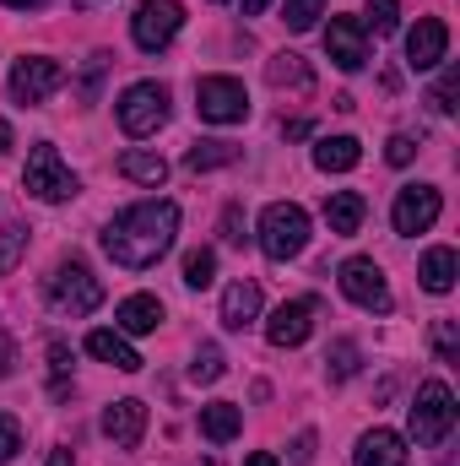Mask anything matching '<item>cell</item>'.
I'll return each mask as SVG.
<instances>
[{"label": "cell", "instance_id": "1", "mask_svg": "<svg viewBox=\"0 0 460 466\" xmlns=\"http://www.w3.org/2000/svg\"><path fill=\"white\" fill-rule=\"evenodd\" d=\"M179 238V207L174 201H135L104 228V255L125 271L157 266Z\"/></svg>", "mask_w": 460, "mask_h": 466}, {"label": "cell", "instance_id": "2", "mask_svg": "<svg viewBox=\"0 0 460 466\" xmlns=\"http://www.w3.org/2000/svg\"><path fill=\"white\" fill-rule=\"evenodd\" d=\"M44 299H49V309L55 315H65V320H82V315H93L98 304H104V282L93 277V266L87 260H60L55 266V277L44 282Z\"/></svg>", "mask_w": 460, "mask_h": 466}, {"label": "cell", "instance_id": "3", "mask_svg": "<svg viewBox=\"0 0 460 466\" xmlns=\"http://www.w3.org/2000/svg\"><path fill=\"white\" fill-rule=\"evenodd\" d=\"M22 185H27V196L44 201V207H60V201H71V196L82 190L76 174L65 168V157H60L55 141H38V147L27 152V163H22Z\"/></svg>", "mask_w": 460, "mask_h": 466}, {"label": "cell", "instance_id": "4", "mask_svg": "<svg viewBox=\"0 0 460 466\" xmlns=\"http://www.w3.org/2000/svg\"><path fill=\"white\" fill-rule=\"evenodd\" d=\"M260 249H265V260H293V255H304V244H309V212L298 207V201H271L265 212H260Z\"/></svg>", "mask_w": 460, "mask_h": 466}, {"label": "cell", "instance_id": "5", "mask_svg": "<svg viewBox=\"0 0 460 466\" xmlns=\"http://www.w3.org/2000/svg\"><path fill=\"white\" fill-rule=\"evenodd\" d=\"M412 440L417 445H445L450 440V429H455V396H450V385L445 380H428V385H417V401H412Z\"/></svg>", "mask_w": 460, "mask_h": 466}, {"label": "cell", "instance_id": "6", "mask_svg": "<svg viewBox=\"0 0 460 466\" xmlns=\"http://www.w3.org/2000/svg\"><path fill=\"white\" fill-rule=\"evenodd\" d=\"M168 87L163 82H130L125 93H119V125H125V136H157L163 125H168Z\"/></svg>", "mask_w": 460, "mask_h": 466}, {"label": "cell", "instance_id": "7", "mask_svg": "<svg viewBox=\"0 0 460 466\" xmlns=\"http://www.w3.org/2000/svg\"><path fill=\"white\" fill-rule=\"evenodd\" d=\"M195 115L206 125H244L249 119V93L238 76H201L195 82Z\"/></svg>", "mask_w": 460, "mask_h": 466}, {"label": "cell", "instance_id": "8", "mask_svg": "<svg viewBox=\"0 0 460 466\" xmlns=\"http://www.w3.org/2000/svg\"><path fill=\"white\" fill-rule=\"evenodd\" d=\"M342 293L357 304V309H368V315H390V309H395L390 282H385V271H379L374 255H352V260H342Z\"/></svg>", "mask_w": 460, "mask_h": 466}, {"label": "cell", "instance_id": "9", "mask_svg": "<svg viewBox=\"0 0 460 466\" xmlns=\"http://www.w3.org/2000/svg\"><path fill=\"white\" fill-rule=\"evenodd\" d=\"M60 87H65V66L49 60V55H27V60L11 66V98L27 104V109H38V104L55 98Z\"/></svg>", "mask_w": 460, "mask_h": 466}, {"label": "cell", "instance_id": "10", "mask_svg": "<svg viewBox=\"0 0 460 466\" xmlns=\"http://www.w3.org/2000/svg\"><path fill=\"white\" fill-rule=\"evenodd\" d=\"M179 27H185V5H179V0H141V11L130 16V33H135V44H141L146 55L168 49Z\"/></svg>", "mask_w": 460, "mask_h": 466}, {"label": "cell", "instance_id": "11", "mask_svg": "<svg viewBox=\"0 0 460 466\" xmlns=\"http://www.w3.org/2000/svg\"><path fill=\"white\" fill-rule=\"evenodd\" d=\"M439 212H445V196H439L434 185H406V190L395 196V207H390V223H395V233L417 238V233H428L439 223Z\"/></svg>", "mask_w": 460, "mask_h": 466}, {"label": "cell", "instance_id": "12", "mask_svg": "<svg viewBox=\"0 0 460 466\" xmlns=\"http://www.w3.org/2000/svg\"><path fill=\"white\" fill-rule=\"evenodd\" d=\"M315 299H287V304H276L271 309V320H265V342L271 348H304L309 342V331H315Z\"/></svg>", "mask_w": 460, "mask_h": 466}, {"label": "cell", "instance_id": "13", "mask_svg": "<svg viewBox=\"0 0 460 466\" xmlns=\"http://www.w3.org/2000/svg\"><path fill=\"white\" fill-rule=\"evenodd\" d=\"M325 55H331L342 71H363V66H368V33H363L357 16H331V27H325Z\"/></svg>", "mask_w": 460, "mask_h": 466}, {"label": "cell", "instance_id": "14", "mask_svg": "<svg viewBox=\"0 0 460 466\" xmlns=\"http://www.w3.org/2000/svg\"><path fill=\"white\" fill-rule=\"evenodd\" d=\"M450 55V27L439 16H417V27L406 33V66L412 71H434Z\"/></svg>", "mask_w": 460, "mask_h": 466}, {"label": "cell", "instance_id": "15", "mask_svg": "<svg viewBox=\"0 0 460 466\" xmlns=\"http://www.w3.org/2000/svg\"><path fill=\"white\" fill-rule=\"evenodd\" d=\"M104 434L115 440L119 451H135V445H141V434H146V401H135V396L115 401V407L104 412Z\"/></svg>", "mask_w": 460, "mask_h": 466}, {"label": "cell", "instance_id": "16", "mask_svg": "<svg viewBox=\"0 0 460 466\" xmlns=\"http://www.w3.org/2000/svg\"><path fill=\"white\" fill-rule=\"evenodd\" d=\"M157 326H163V299H157V293H130L115 309L119 337H146V331H157Z\"/></svg>", "mask_w": 460, "mask_h": 466}, {"label": "cell", "instance_id": "17", "mask_svg": "<svg viewBox=\"0 0 460 466\" xmlns=\"http://www.w3.org/2000/svg\"><path fill=\"white\" fill-rule=\"evenodd\" d=\"M265 82H271L276 93H298V98H309V93H315V71H309V60H304V55H293V49H282V55H271V60H265Z\"/></svg>", "mask_w": 460, "mask_h": 466}, {"label": "cell", "instance_id": "18", "mask_svg": "<svg viewBox=\"0 0 460 466\" xmlns=\"http://www.w3.org/2000/svg\"><path fill=\"white\" fill-rule=\"evenodd\" d=\"M352 466H406V440L395 429H368L352 451Z\"/></svg>", "mask_w": 460, "mask_h": 466}, {"label": "cell", "instance_id": "19", "mask_svg": "<svg viewBox=\"0 0 460 466\" xmlns=\"http://www.w3.org/2000/svg\"><path fill=\"white\" fill-rule=\"evenodd\" d=\"M363 163V141L357 136H320L315 141V168L320 174H352Z\"/></svg>", "mask_w": 460, "mask_h": 466}, {"label": "cell", "instance_id": "20", "mask_svg": "<svg viewBox=\"0 0 460 466\" xmlns=\"http://www.w3.org/2000/svg\"><path fill=\"white\" fill-rule=\"evenodd\" d=\"M260 320V282H233L228 293H223V326L228 331H249Z\"/></svg>", "mask_w": 460, "mask_h": 466}, {"label": "cell", "instance_id": "21", "mask_svg": "<svg viewBox=\"0 0 460 466\" xmlns=\"http://www.w3.org/2000/svg\"><path fill=\"white\" fill-rule=\"evenodd\" d=\"M363 218H368V201L357 190H331L325 196V223H331L336 238H352V233L363 228Z\"/></svg>", "mask_w": 460, "mask_h": 466}, {"label": "cell", "instance_id": "22", "mask_svg": "<svg viewBox=\"0 0 460 466\" xmlns=\"http://www.w3.org/2000/svg\"><path fill=\"white\" fill-rule=\"evenodd\" d=\"M87 352H93L98 363H115L119 374H135V369L146 363L141 352L130 348V337H119V331H93V337H87Z\"/></svg>", "mask_w": 460, "mask_h": 466}, {"label": "cell", "instance_id": "23", "mask_svg": "<svg viewBox=\"0 0 460 466\" xmlns=\"http://www.w3.org/2000/svg\"><path fill=\"white\" fill-rule=\"evenodd\" d=\"M417 277H423V288H428V293H450V288H455V277H460L455 249H450V244H434V249L423 255Z\"/></svg>", "mask_w": 460, "mask_h": 466}, {"label": "cell", "instance_id": "24", "mask_svg": "<svg viewBox=\"0 0 460 466\" xmlns=\"http://www.w3.org/2000/svg\"><path fill=\"white\" fill-rule=\"evenodd\" d=\"M238 429H244V412H238L233 401H212V407H201V434H206L212 445L238 440Z\"/></svg>", "mask_w": 460, "mask_h": 466}, {"label": "cell", "instance_id": "25", "mask_svg": "<svg viewBox=\"0 0 460 466\" xmlns=\"http://www.w3.org/2000/svg\"><path fill=\"white\" fill-rule=\"evenodd\" d=\"M238 157H244V152H238L233 141H195V147L185 152V168H190V174H212V168H228Z\"/></svg>", "mask_w": 460, "mask_h": 466}, {"label": "cell", "instance_id": "26", "mask_svg": "<svg viewBox=\"0 0 460 466\" xmlns=\"http://www.w3.org/2000/svg\"><path fill=\"white\" fill-rule=\"evenodd\" d=\"M119 174H125L130 185H146V190H157V185L168 179V163H163L157 152H125V157H119Z\"/></svg>", "mask_w": 460, "mask_h": 466}, {"label": "cell", "instance_id": "27", "mask_svg": "<svg viewBox=\"0 0 460 466\" xmlns=\"http://www.w3.org/2000/svg\"><path fill=\"white\" fill-rule=\"evenodd\" d=\"M357 369H363L357 342H346V337H342V342H331V352H325V380H331V385H346Z\"/></svg>", "mask_w": 460, "mask_h": 466}, {"label": "cell", "instance_id": "28", "mask_svg": "<svg viewBox=\"0 0 460 466\" xmlns=\"http://www.w3.org/2000/svg\"><path fill=\"white\" fill-rule=\"evenodd\" d=\"M223 369H228V358H223L217 342H201L195 358H190V380H195V385H217V380H223Z\"/></svg>", "mask_w": 460, "mask_h": 466}, {"label": "cell", "instance_id": "29", "mask_svg": "<svg viewBox=\"0 0 460 466\" xmlns=\"http://www.w3.org/2000/svg\"><path fill=\"white\" fill-rule=\"evenodd\" d=\"M395 27H401V5H395V0H368V11H363V33L390 38Z\"/></svg>", "mask_w": 460, "mask_h": 466}, {"label": "cell", "instance_id": "30", "mask_svg": "<svg viewBox=\"0 0 460 466\" xmlns=\"http://www.w3.org/2000/svg\"><path fill=\"white\" fill-rule=\"evenodd\" d=\"M212 282H217V255H212V249H190V255H185V288L201 293V288H212Z\"/></svg>", "mask_w": 460, "mask_h": 466}, {"label": "cell", "instance_id": "31", "mask_svg": "<svg viewBox=\"0 0 460 466\" xmlns=\"http://www.w3.org/2000/svg\"><path fill=\"white\" fill-rule=\"evenodd\" d=\"M320 16H325V0H282V22H287V33H309Z\"/></svg>", "mask_w": 460, "mask_h": 466}, {"label": "cell", "instance_id": "32", "mask_svg": "<svg viewBox=\"0 0 460 466\" xmlns=\"http://www.w3.org/2000/svg\"><path fill=\"white\" fill-rule=\"evenodd\" d=\"M27 223H5V228H0V271H11V266H16V260H22V249H27Z\"/></svg>", "mask_w": 460, "mask_h": 466}, {"label": "cell", "instance_id": "33", "mask_svg": "<svg viewBox=\"0 0 460 466\" xmlns=\"http://www.w3.org/2000/svg\"><path fill=\"white\" fill-rule=\"evenodd\" d=\"M455 98H460V71L450 66V71L434 82V109H439V115H455Z\"/></svg>", "mask_w": 460, "mask_h": 466}, {"label": "cell", "instance_id": "34", "mask_svg": "<svg viewBox=\"0 0 460 466\" xmlns=\"http://www.w3.org/2000/svg\"><path fill=\"white\" fill-rule=\"evenodd\" d=\"M249 223H244V207H238V201H228V207H223V218H217V233H223V244H244V238H249Z\"/></svg>", "mask_w": 460, "mask_h": 466}, {"label": "cell", "instance_id": "35", "mask_svg": "<svg viewBox=\"0 0 460 466\" xmlns=\"http://www.w3.org/2000/svg\"><path fill=\"white\" fill-rule=\"evenodd\" d=\"M412 157H417V141H412V136H390V141H385V163H390V168H406Z\"/></svg>", "mask_w": 460, "mask_h": 466}, {"label": "cell", "instance_id": "36", "mask_svg": "<svg viewBox=\"0 0 460 466\" xmlns=\"http://www.w3.org/2000/svg\"><path fill=\"white\" fill-rule=\"evenodd\" d=\"M434 348H439V358H445V363H455V358H460L455 320H439V326H434Z\"/></svg>", "mask_w": 460, "mask_h": 466}, {"label": "cell", "instance_id": "37", "mask_svg": "<svg viewBox=\"0 0 460 466\" xmlns=\"http://www.w3.org/2000/svg\"><path fill=\"white\" fill-rule=\"evenodd\" d=\"M16 451H22V429H16V418H5V412H0V466L11 461Z\"/></svg>", "mask_w": 460, "mask_h": 466}, {"label": "cell", "instance_id": "38", "mask_svg": "<svg viewBox=\"0 0 460 466\" xmlns=\"http://www.w3.org/2000/svg\"><path fill=\"white\" fill-rule=\"evenodd\" d=\"M49 369H55V396H65V374H71V352H65V342H49Z\"/></svg>", "mask_w": 460, "mask_h": 466}, {"label": "cell", "instance_id": "39", "mask_svg": "<svg viewBox=\"0 0 460 466\" xmlns=\"http://www.w3.org/2000/svg\"><path fill=\"white\" fill-rule=\"evenodd\" d=\"M293 461H298V466L315 461V434H298V440H293Z\"/></svg>", "mask_w": 460, "mask_h": 466}, {"label": "cell", "instance_id": "40", "mask_svg": "<svg viewBox=\"0 0 460 466\" xmlns=\"http://www.w3.org/2000/svg\"><path fill=\"white\" fill-rule=\"evenodd\" d=\"M11 369H16V348L0 337V380H11Z\"/></svg>", "mask_w": 460, "mask_h": 466}, {"label": "cell", "instance_id": "41", "mask_svg": "<svg viewBox=\"0 0 460 466\" xmlns=\"http://www.w3.org/2000/svg\"><path fill=\"white\" fill-rule=\"evenodd\" d=\"M282 136H293V141L309 136V119H282Z\"/></svg>", "mask_w": 460, "mask_h": 466}, {"label": "cell", "instance_id": "42", "mask_svg": "<svg viewBox=\"0 0 460 466\" xmlns=\"http://www.w3.org/2000/svg\"><path fill=\"white\" fill-rule=\"evenodd\" d=\"M265 5L271 0H244V16H265Z\"/></svg>", "mask_w": 460, "mask_h": 466}, {"label": "cell", "instance_id": "43", "mask_svg": "<svg viewBox=\"0 0 460 466\" xmlns=\"http://www.w3.org/2000/svg\"><path fill=\"white\" fill-rule=\"evenodd\" d=\"M244 466H276V456H271V451H255V456H249Z\"/></svg>", "mask_w": 460, "mask_h": 466}, {"label": "cell", "instance_id": "44", "mask_svg": "<svg viewBox=\"0 0 460 466\" xmlns=\"http://www.w3.org/2000/svg\"><path fill=\"white\" fill-rule=\"evenodd\" d=\"M0 5H11V11H33V5H44V0H0Z\"/></svg>", "mask_w": 460, "mask_h": 466}, {"label": "cell", "instance_id": "45", "mask_svg": "<svg viewBox=\"0 0 460 466\" xmlns=\"http://www.w3.org/2000/svg\"><path fill=\"white\" fill-rule=\"evenodd\" d=\"M5 147H11V125L0 119V157H5Z\"/></svg>", "mask_w": 460, "mask_h": 466}, {"label": "cell", "instance_id": "46", "mask_svg": "<svg viewBox=\"0 0 460 466\" xmlns=\"http://www.w3.org/2000/svg\"><path fill=\"white\" fill-rule=\"evenodd\" d=\"M49 466H71V451H55V456H49Z\"/></svg>", "mask_w": 460, "mask_h": 466}]
</instances>
